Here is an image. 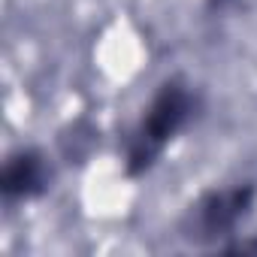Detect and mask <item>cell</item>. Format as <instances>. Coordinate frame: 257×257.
I'll return each instance as SVG.
<instances>
[{
  "mask_svg": "<svg viewBox=\"0 0 257 257\" xmlns=\"http://www.w3.org/2000/svg\"><path fill=\"white\" fill-rule=\"evenodd\" d=\"M200 112H203V94L188 76L173 73L161 79L155 94L143 106L137 124L124 137V152H121L124 176L127 179L149 176L164 158V152L200 118Z\"/></svg>",
  "mask_w": 257,
  "mask_h": 257,
  "instance_id": "obj_1",
  "label": "cell"
},
{
  "mask_svg": "<svg viewBox=\"0 0 257 257\" xmlns=\"http://www.w3.org/2000/svg\"><path fill=\"white\" fill-rule=\"evenodd\" d=\"M236 7H239V0H209V10L212 13H221V16L224 13H233Z\"/></svg>",
  "mask_w": 257,
  "mask_h": 257,
  "instance_id": "obj_5",
  "label": "cell"
},
{
  "mask_svg": "<svg viewBox=\"0 0 257 257\" xmlns=\"http://www.w3.org/2000/svg\"><path fill=\"white\" fill-rule=\"evenodd\" d=\"M254 203H257L254 182H233V185L209 188L185 209L179 221V236L191 245L218 251L224 242L239 236V227L248 221Z\"/></svg>",
  "mask_w": 257,
  "mask_h": 257,
  "instance_id": "obj_2",
  "label": "cell"
},
{
  "mask_svg": "<svg viewBox=\"0 0 257 257\" xmlns=\"http://www.w3.org/2000/svg\"><path fill=\"white\" fill-rule=\"evenodd\" d=\"M218 251L224 254H257V236H233L230 242H224Z\"/></svg>",
  "mask_w": 257,
  "mask_h": 257,
  "instance_id": "obj_4",
  "label": "cell"
},
{
  "mask_svg": "<svg viewBox=\"0 0 257 257\" xmlns=\"http://www.w3.org/2000/svg\"><path fill=\"white\" fill-rule=\"evenodd\" d=\"M58 179L55 161L37 146H19L0 167V200L7 206H22L43 200Z\"/></svg>",
  "mask_w": 257,
  "mask_h": 257,
  "instance_id": "obj_3",
  "label": "cell"
}]
</instances>
